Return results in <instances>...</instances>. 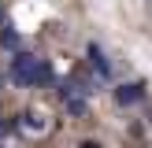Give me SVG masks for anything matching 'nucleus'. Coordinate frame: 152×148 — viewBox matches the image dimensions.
<instances>
[{
	"instance_id": "1",
	"label": "nucleus",
	"mask_w": 152,
	"mask_h": 148,
	"mask_svg": "<svg viewBox=\"0 0 152 148\" xmlns=\"http://www.w3.org/2000/svg\"><path fill=\"white\" fill-rule=\"evenodd\" d=\"M7 74H11L15 85H41V81L52 78V67H48V59H41V56H15Z\"/></svg>"
},
{
	"instance_id": "2",
	"label": "nucleus",
	"mask_w": 152,
	"mask_h": 148,
	"mask_svg": "<svg viewBox=\"0 0 152 148\" xmlns=\"http://www.w3.org/2000/svg\"><path fill=\"white\" fill-rule=\"evenodd\" d=\"M137 96H141V85H123V89L115 93V100H119V104H134Z\"/></svg>"
},
{
	"instance_id": "3",
	"label": "nucleus",
	"mask_w": 152,
	"mask_h": 148,
	"mask_svg": "<svg viewBox=\"0 0 152 148\" xmlns=\"http://www.w3.org/2000/svg\"><path fill=\"white\" fill-rule=\"evenodd\" d=\"M89 56H93V67H96V70H100V74H108V59H104V52L96 48V44L89 48Z\"/></svg>"
},
{
	"instance_id": "4",
	"label": "nucleus",
	"mask_w": 152,
	"mask_h": 148,
	"mask_svg": "<svg viewBox=\"0 0 152 148\" xmlns=\"http://www.w3.org/2000/svg\"><path fill=\"white\" fill-rule=\"evenodd\" d=\"M0 44H4V48H15V44H19V33H11V30H4V33H0Z\"/></svg>"
},
{
	"instance_id": "5",
	"label": "nucleus",
	"mask_w": 152,
	"mask_h": 148,
	"mask_svg": "<svg viewBox=\"0 0 152 148\" xmlns=\"http://www.w3.org/2000/svg\"><path fill=\"white\" fill-rule=\"evenodd\" d=\"M82 148H100V144H96V141H86V144H82Z\"/></svg>"
},
{
	"instance_id": "6",
	"label": "nucleus",
	"mask_w": 152,
	"mask_h": 148,
	"mask_svg": "<svg viewBox=\"0 0 152 148\" xmlns=\"http://www.w3.org/2000/svg\"><path fill=\"white\" fill-rule=\"evenodd\" d=\"M0 19H4V15H0Z\"/></svg>"
}]
</instances>
